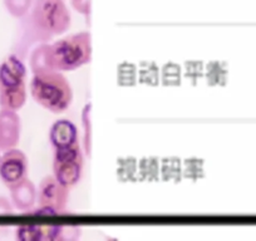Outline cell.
<instances>
[{
    "label": "cell",
    "mask_w": 256,
    "mask_h": 241,
    "mask_svg": "<svg viewBox=\"0 0 256 241\" xmlns=\"http://www.w3.org/2000/svg\"><path fill=\"white\" fill-rule=\"evenodd\" d=\"M30 93L38 104L53 113L67 110L73 100L70 83L58 70H46L34 73Z\"/></svg>",
    "instance_id": "3957f363"
},
{
    "label": "cell",
    "mask_w": 256,
    "mask_h": 241,
    "mask_svg": "<svg viewBox=\"0 0 256 241\" xmlns=\"http://www.w3.org/2000/svg\"><path fill=\"white\" fill-rule=\"evenodd\" d=\"M26 24L34 40H49L70 29V13L64 0H34Z\"/></svg>",
    "instance_id": "7a4b0ae2"
},
{
    "label": "cell",
    "mask_w": 256,
    "mask_h": 241,
    "mask_svg": "<svg viewBox=\"0 0 256 241\" xmlns=\"http://www.w3.org/2000/svg\"><path fill=\"white\" fill-rule=\"evenodd\" d=\"M12 202L18 210L29 211L36 201V190L34 184L26 177L16 185L9 188Z\"/></svg>",
    "instance_id": "30bf717a"
},
{
    "label": "cell",
    "mask_w": 256,
    "mask_h": 241,
    "mask_svg": "<svg viewBox=\"0 0 256 241\" xmlns=\"http://www.w3.org/2000/svg\"><path fill=\"white\" fill-rule=\"evenodd\" d=\"M92 59V38L88 32L70 34L52 44H40L33 50L30 67L40 70H74Z\"/></svg>",
    "instance_id": "6da1fadb"
},
{
    "label": "cell",
    "mask_w": 256,
    "mask_h": 241,
    "mask_svg": "<svg viewBox=\"0 0 256 241\" xmlns=\"http://www.w3.org/2000/svg\"><path fill=\"white\" fill-rule=\"evenodd\" d=\"M0 160H2V154H0Z\"/></svg>",
    "instance_id": "5bb4252c"
},
{
    "label": "cell",
    "mask_w": 256,
    "mask_h": 241,
    "mask_svg": "<svg viewBox=\"0 0 256 241\" xmlns=\"http://www.w3.org/2000/svg\"><path fill=\"white\" fill-rule=\"evenodd\" d=\"M34 0H4V6L14 18H23L30 12Z\"/></svg>",
    "instance_id": "8fae6325"
},
{
    "label": "cell",
    "mask_w": 256,
    "mask_h": 241,
    "mask_svg": "<svg viewBox=\"0 0 256 241\" xmlns=\"http://www.w3.org/2000/svg\"><path fill=\"white\" fill-rule=\"evenodd\" d=\"M12 211H13V208H12L10 202L6 198H0V215L10 214Z\"/></svg>",
    "instance_id": "4fadbf2b"
},
{
    "label": "cell",
    "mask_w": 256,
    "mask_h": 241,
    "mask_svg": "<svg viewBox=\"0 0 256 241\" xmlns=\"http://www.w3.org/2000/svg\"><path fill=\"white\" fill-rule=\"evenodd\" d=\"M84 158L80 144L56 148L53 162L54 177L66 188L77 185L82 177Z\"/></svg>",
    "instance_id": "5b68a950"
},
{
    "label": "cell",
    "mask_w": 256,
    "mask_h": 241,
    "mask_svg": "<svg viewBox=\"0 0 256 241\" xmlns=\"http://www.w3.org/2000/svg\"><path fill=\"white\" fill-rule=\"evenodd\" d=\"M28 174V158L20 150L10 148L4 152L0 160V178L4 185L12 188Z\"/></svg>",
    "instance_id": "52a82bcc"
},
{
    "label": "cell",
    "mask_w": 256,
    "mask_h": 241,
    "mask_svg": "<svg viewBox=\"0 0 256 241\" xmlns=\"http://www.w3.org/2000/svg\"><path fill=\"white\" fill-rule=\"evenodd\" d=\"M26 68L16 54L0 64V107L19 110L26 100Z\"/></svg>",
    "instance_id": "277c9868"
},
{
    "label": "cell",
    "mask_w": 256,
    "mask_h": 241,
    "mask_svg": "<svg viewBox=\"0 0 256 241\" xmlns=\"http://www.w3.org/2000/svg\"><path fill=\"white\" fill-rule=\"evenodd\" d=\"M49 140L56 148L78 144V130L70 120H56L49 131Z\"/></svg>",
    "instance_id": "9c48e42d"
},
{
    "label": "cell",
    "mask_w": 256,
    "mask_h": 241,
    "mask_svg": "<svg viewBox=\"0 0 256 241\" xmlns=\"http://www.w3.org/2000/svg\"><path fill=\"white\" fill-rule=\"evenodd\" d=\"M20 138V117L16 110H0V151L16 148Z\"/></svg>",
    "instance_id": "ba28073f"
},
{
    "label": "cell",
    "mask_w": 256,
    "mask_h": 241,
    "mask_svg": "<svg viewBox=\"0 0 256 241\" xmlns=\"http://www.w3.org/2000/svg\"><path fill=\"white\" fill-rule=\"evenodd\" d=\"M70 188L62 185L53 176H46L42 180L36 192L38 208L33 210L36 215H58L66 211Z\"/></svg>",
    "instance_id": "8992f818"
},
{
    "label": "cell",
    "mask_w": 256,
    "mask_h": 241,
    "mask_svg": "<svg viewBox=\"0 0 256 241\" xmlns=\"http://www.w3.org/2000/svg\"><path fill=\"white\" fill-rule=\"evenodd\" d=\"M72 4L80 13L90 14V0H72Z\"/></svg>",
    "instance_id": "7c38bea8"
}]
</instances>
